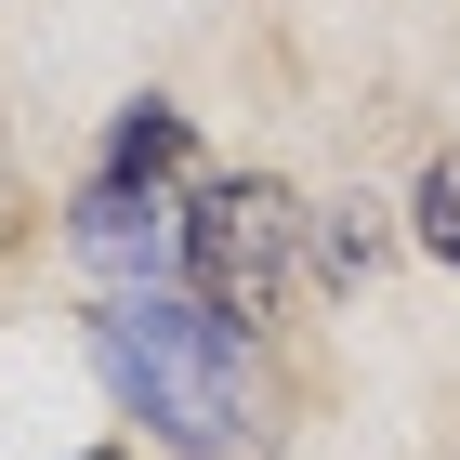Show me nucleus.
Listing matches in <instances>:
<instances>
[{
	"mask_svg": "<svg viewBox=\"0 0 460 460\" xmlns=\"http://www.w3.org/2000/svg\"><path fill=\"white\" fill-rule=\"evenodd\" d=\"M172 158H184V119H172V106H132V119H119V145H106V172H132V184H158Z\"/></svg>",
	"mask_w": 460,
	"mask_h": 460,
	"instance_id": "20e7f679",
	"label": "nucleus"
},
{
	"mask_svg": "<svg viewBox=\"0 0 460 460\" xmlns=\"http://www.w3.org/2000/svg\"><path fill=\"white\" fill-rule=\"evenodd\" d=\"M303 198L289 184H211L198 211H184V277L211 316H277L289 289H303Z\"/></svg>",
	"mask_w": 460,
	"mask_h": 460,
	"instance_id": "f03ea898",
	"label": "nucleus"
},
{
	"mask_svg": "<svg viewBox=\"0 0 460 460\" xmlns=\"http://www.w3.org/2000/svg\"><path fill=\"white\" fill-rule=\"evenodd\" d=\"M79 250H93V263H145V277H158V184L106 172L93 198H79Z\"/></svg>",
	"mask_w": 460,
	"mask_h": 460,
	"instance_id": "7ed1b4c3",
	"label": "nucleus"
},
{
	"mask_svg": "<svg viewBox=\"0 0 460 460\" xmlns=\"http://www.w3.org/2000/svg\"><path fill=\"white\" fill-rule=\"evenodd\" d=\"M93 368H106V394L158 434V447H184V460H224V447L263 434V368H250V342L198 303V289H119L106 316H93Z\"/></svg>",
	"mask_w": 460,
	"mask_h": 460,
	"instance_id": "f257e3e1",
	"label": "nucleus"
},
{
	"mask_svg": "<svg viewBox=\"0 0 460 460\" xmlns=\"http://www.w3.org/2000/svg\"><path fill=\"white\" fill-rule=\"evenodd\" d=\"M93 460H119V447H93Z\"/></svg>",
	"mask_w": 460,
	"mask_h": 460,
	"instance_id": "423d86ee",
	"label": "nucleus"
},
{
	"mask_svg": "<svg viewBox=\"0 0 460 460\" xmlns=\"http://www.w3.org/2000/svg\"><path fill=\"white\" fill-rule=\"evenodd\" d=\"M421 250H447V263H460V158H434V172H421Z\"/></svg>",
	"mask_w": 460,
	"mask_h": 460,
	"instance_id": "39448f33",
	"label": "nucleus"
}]
</instances>
